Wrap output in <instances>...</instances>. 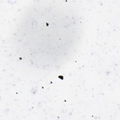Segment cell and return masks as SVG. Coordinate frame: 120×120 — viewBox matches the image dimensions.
Masks as SVG:
<instances>
[{"label":"cell","mask_w":120,"mask_h":120,"mask_svg":"<svg viewBox=\"0 0 120 120\" xmlns=\"http://www.w3.org/2000/svg\"><path fill=\"white\" fill-rule=\"evenodd\" d=\"M30 8L13 33L15 53L29 67L56 68L68 60L79 43V18L62 4L41 3Z\"/></svg>","instance_id":"6da1fadb"}]
</instances>
